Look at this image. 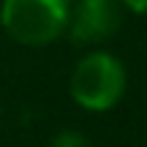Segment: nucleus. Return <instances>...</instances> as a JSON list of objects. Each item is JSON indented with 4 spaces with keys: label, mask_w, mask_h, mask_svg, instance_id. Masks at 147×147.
I'll return each instance as SVG.
<instances>
[{
    "label": "nucleus",
    "mask_w": 147,
    "mask_h": 147,
    "mask_svg": "<svg viewBox=\"0 0 147 147\" xmlns=\"http://www.w3.org/2000/svg\"><path fill=\"white\" fill-rule=\"evenodd\" d=\"M123 11L128 14H136V16H147V0H117Z\"/></svg>",
    "instance_id": "5"
},
{
    "label": "nucleus",
    "mask_w": 147,
    "mask_h": 147,
    "mask_svg": "<svg viewBox=\"0 0 147 147\" xmlns=\"http://www.w3.org/2000/svg\"><path fill=\"white\" fill-rule=\"evenodd\" d=\"M71 0H3L0 25L22 47H47L65 36Z\"/></svg>",
    "instance_id": "1"
},
{
    "label": "nucleus",
    "mask_w": 147,
    "mask_h": 147,
    "mask_svg": "<svg viewBox=\"0 0 147 147\" xmlns=\"http://www.w3.org/2000/svg\"><path fill=\"white\" fill-rule=\"evenodd\" d=\"M125 65L112 52H87L71 71V98L87 112H106L125 93Z\"/></svg>",
    "instance_id": "2"
},
{
    "label": "nucleus",
    "mask_w": 147,
    "mask_h": 147,
    "mask_svg": "<svg viewBox=\"0 0 147 147\" xmlns=\"http://www.w3.org/2000/svg\"><path fill=\"white\" fill-rule=\"evenodd\" d=\"M123 27V8L117 0H76L71 5L65 33L76 47H95L109 41Z\"/></svg>",
    "instance_id": "3"
},
{
    "label": "nucleus",
    "mask_w": 147,
    "mask_h": 147,
    "mask_svg": "<svg viewBox=\"0 0 147 147\" xmlns=\"http://www.w3.org/2000/svg\"><path fill=\"white\" fill-rule=\"evenodd\" d=\"M52 147H90V142L76 128H63V131L52 139Z\"/></svg>",
    "instance_id": "4"
}]
</instances>
